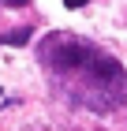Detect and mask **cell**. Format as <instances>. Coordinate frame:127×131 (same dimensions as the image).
Instances as JSON below:
<instances>
[{
    "label": "cell",
    "instance_id": "6da1fadb",
    "mask_svg": "<svg viewBox=\"0 0 127 131\" xmlns=\"http://www.w3.org/2000/svg\"><path fill=\"white\" fill-rule=\"evenodd\" d=\"M75 79H82V90L75 97L94 105V109H112V105H123L127 101V71H123V64L116 56L101 52V49Z\"/></svg>",
    "mask_w": 127,
    "mask_h": 131
},
{
    "label": "cell",
    "instance_id": "7a4b0ae2",
    "mask_svg": "<svg viewBox=\"0 0 127 131\" xmlns=\"http://www.w3.org/2000/svg\"><path fill=\"white\" fill-rule=\"evenodd\" d=\"M94 56H97V49H94L90 41H82V38H71V34H52V38H45V45H41V60L49 64L56 75H64V79L78 75Z\"/></svg>",
    "mask_w": 127,
    "mask_h": 131
},
{
    "label": "cell",
    "instance_id": "3957f363",
    "mask_svg": "<svg viewBox=\"0 0 127 131\" xmlns=\"http://www.w3.org/2000/svg\"><path fill=\"white\" fill-rule=\"evenodd\" d=\"M30 41V30L22 26V30H15V34H0V45H26Z\"/></svg>",
    "mask_w": 127,
    "mask_h": 131
},
{
    "label": "cell",
    "instance_id": "277c9868",
    "mask_svg": "<svg viewBox=\"0 0 127 131\" xmlns=\"http://www.w3.org/2000/svg\"><path fill=\"white\" fill-rule=\"evenodd\" d=\"M0 4H4V8H26L30 0H0Z\"/></svg>",
    "mask_w": 127,
    "mask_h": 131
},
{
    "label": "cell",
    "instance_id": "5b68a950",
    "mask_svg": "<svg viewBox=\"0 0 127 131\" xmlns=\"http://www.w3.org/2000/svg\"><path fill=\"white\" fill-rule=\"evenodd\" d=\"M64 4H67V8H86L90 0H64Z\"/></svg>",
    "mask_w": 127,
    "mask_h": 131
}]
</instances>
